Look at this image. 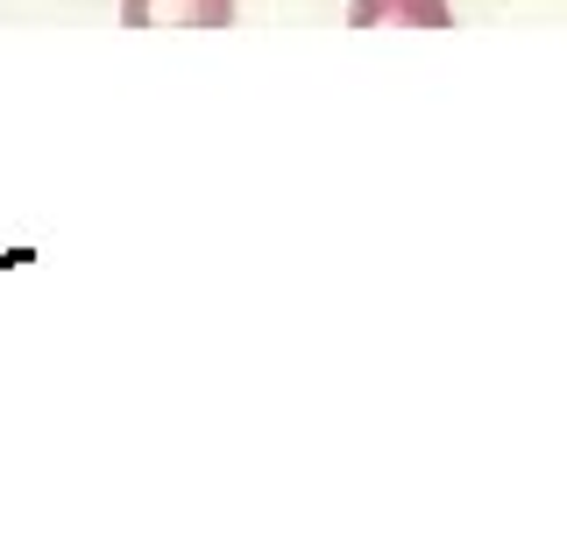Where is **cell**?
<instances>
[{
	"instance_id": "obj_2",
	"label": "cell",
	"mask_w": 567,
	"mask_h": 546,
	"mask_svg": "<svg viewBox=\"0 0 567 546\" xmlns=\"http://www.w3.org/2000/svg\"><path fill=\"white\" fill-rule=\"evenodd\" d=\"M383 22H404V29H447V0H354L348 8V29H383Z\"/></svg>"
},
{
	"instance_id": "obj_1",
	"label": "cell",
	"mask_w": 567,
	"mask_h": 546,
	"mask_svg": "<svg viewBox=\"0 0 567 546\" xmlns=\"http://www.w3.org/2000/svg\"><path fill=\"white\" fill-rule=\"evenodd\" d=\"M128 29H227L235 0H121Z\"/></svg>"
}]
</instances>
